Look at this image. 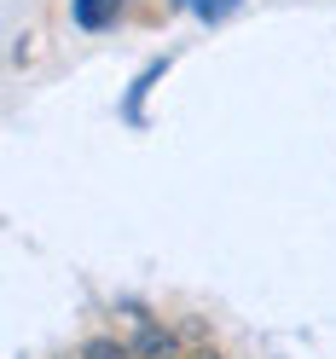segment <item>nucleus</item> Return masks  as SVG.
Masks as SVG:
<instances>
[{"label":"nucleus","instance_id":"nucleus-1","mask_svg":"<svg viewBox=\"0 0 336 359\" xmlns=\"http://www.w3.org/2000/svg\"><path fill=\"white\" fill-rule=\"evenodd\" d=\"M116 12H122V0H70L76 29H110V24H116Z\"/></svg>","mask_w":336,"mask_h":359},{"label":"nucleus","instance_id":"nucleus-2","mask_svg":"<svg viewBox=\"0 0 336 359\" xmlns=\"http://www.w3.org/2000/svg\"><path fill=\"white\" fill-rule=\"evenodd\" d=\"M180 342H174V330H156V325H140L133 336V359H174Z\"/></svg>","mask_w":336,"mask_h":359},{"label":"nucleus","instance_id":"nucleus-3","mask_svg":"<svg viewBox=\"0 0 336 359\" xmlns=\"http://www.w3.org/2000/svg\"><path fill=\"white\" fill-rule=\"evenodd\" d=\"M163 70H168V58H163V64H145V76L133 81V93H128V104H122V116H128V122H145V110H140V99L151 93L156 81H163Z\"/></svg>","mask_w":336,"mask_h":359},{"label":"nucleus","instance_id":"nucleus-4","mask_svg":"<svg viewBox=\"0 0 336 359\" xmlns=\"http://www.w3.org/2000/svg\"><path fill=\"white\" fill-rule=\"evenodd\" d=\"M81 359H133V342H116V336H87Z\"/></svg>","mask_w":336,"mask_h":359},{"label":"nucleus","instance_id":"nucleus-5","mask_svg":"<svg viewBox=\"0 0 336 359\" xmlns=\"http://www.w3.org/2000/svg\"><path fill=\"white\" fill-rule=\"evenodd\" d=\"M238 6H243V0H197V6H191V12H197V18H203V24H220V18H232Z\"/></svg>","mask_w":336,"mask_h":359},{"label":"nucleus","instance_id":"nucleus-6","mask_svg":"<svg viewBox=\"0 0 336 359\" xmlns=\"http://www.w3.org/2000/svg\"><path fill=\"white\" fill-rule=\"evenodd\" d=\"M174 6H197V0H174Z\"/></svg>","mask_w":336,"mask_h":359}]
</instances>
